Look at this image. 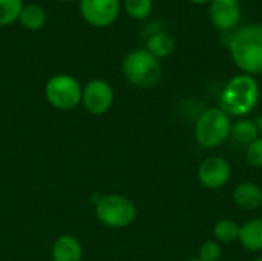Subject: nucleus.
Returning a JSON list of instances; mask_svg holds the SVG:
<instances>
[{
  "label": "nucleus",
  "instance_id": "f257e3e1",
  "mask_svg": "<svg viewBox=\"0 0 262 261\" xmlns=\"http://www.w3.org/2000/svg\"><path fill=\"white\" fill-rule=\"evenodd\" d=\"M229 51L235 66L249 75L262 74V23L238 28L229 40Z\"/></svg>",
  "mask_w": 262,
  "mask_h": 261
},
{
  "label": "nucleus",
  "instance_id": "f03ea898",
  "mask_svg": "<svg viewBox=\"0 0 262 261\" xmlns=\"http://www.w3.org/2000/svg\"><path fill=\"white\" fill-rule=\"evenodd\" d=\"M259 98L261 88L256 77L241 72L226 83L220 97V108L229 117L246 118L256 109Z\"/></svg>",
  "mask_w": 262,
  "mask_h": 261
},
{
  "label": "nucleus",
  "instance_id": "7ed1b4c3",
  "mask_svg": "<svg viewBox=\"0 0 262 261\" xmlns=\"http://www.w3.org/2000/svg\"><path fill=\"white\" fill-rule=\"evenodd\" d=\"M124 78L137 88H152L161 78V63L146 48L130 51L121 62Z\"/></svg>",
  "mask_w": 262,
  "mask_h": 261
},
{
  "label": "nucleus",
  "instance_id": "20e7f679",
  "mask_svg": "<svg viewBox=\"0 0 262 261\" xmlns=\"http://www.w3.org/2000/svg\"><path fill=\"white\" fill-rule=\"evenodd\" d=\"M95 202V217L98 222L112 229L130 226L137 218L135 203L120 194L100 195Z\"/></svg>",
  "mask_w": 262,
  "mask_h": 261
},
{
  "label": "nucleus",
  "instance_id": "39448f33",
  "mask_svg": "<svg viewBox=\"0 0 262 261\" xmlns=\"http://www.w3.org/2000/svg\"><path fill=\"white\" fill-rule=\"evenodd\" d=\"M232 120L221 108L206 109L195 123V138L201 148L215 149L230 137Z\"/></svg>",
  "mask_w": 262,
  "mask_h": 261
},
{
  "label": "nucleus",
  "instance_id": "423d86ee",
  "mask_svg": "<svg viewBox=\"0 0 262 261\" xmlns=\"http://www.w3.org/2000/svg\"><path fill=\"white\" fill-rule=\"evenodd\" d=\"M83 88L71 74H55L45 85V97L51 106L60 111H71L81 103Z\"/></svg>",
  "mask_w": 262,
  "mask_h": 261
},
{
  "label": "nucleus",
  "instance_id": "0eeeda50",
  "mask_svg": "<svg viewBox=\"0 0 262 261\" xmlns=\"http://www.w3.org/2000/svg\"><path fill=\"white\" fill-rule=\"evenodd\" d=\"M81 18L94 28L114 25L121 12V0H78Z\"/></svg>",
  "mask_w": 262,
  "mask_h": 261
},
{
  "label": "nucleus",
  "instance_id": "6e6552de",
  "mask_svg": "<svg viewBox=\"0 0 262 261\" xmlns=\"http://www.w3.org/2000/svg\"><path fill=\"white\" fill-rule=\"evenodd\" d=\"M196 177L203 188L216 191L229 183L232 177V166L224 157L210 155L200 163Z\"/></svg>",
  "mask_w": 262,
  "mask_h": 261
},
{
  "label": "nucleus",
  "instance_id": "1a4fd4ad",
  "mask_svg": "<svg viewBox=\"0 0 262 261\" xmlns=\"http://www.w3.org/2000/svg\"><path fill=\"white\" fill-rule=\"evenodd\" d=\"M81 103L92 115L106 114L114 105V89L103 78H94L86 83L81 92Z\"/></svg>",
  "mask_w": 262,
  "mask_h": 261
},
{
  "label": "nucleus",
  "instance_id": "9d476101",
  "mask_svg": "<svg viewBox=\"0 0 262 261\" xmlns=\"http://www.w3.org/2000/svg\"><path fill=\"white\" fill-rule=\"evenodd\" d=\"M241 2L239 0H212L209 8V17L212 25L223 32H233L238 29L241 20Z\"/></svg>",
  "mask_w": 262,
  "mask_h": 261
},
{
  "label": "nucleus",
  "instance_id": "9b49d317",
  "mask_svg": "<svg viewBox=\"0 0 262 261\" xmlns=\"http://www.w3.org/2000/svg\"><path fill=\"white\" fill-rule=\"evenodd\" d=\"M52 261H81L83 248L74 235H60L52 245Z\"/></svg>",
  "mask_w": 262,
  "mask_h": 261
},
{
  "label": "nucleus",
  "instance_id": "f8f14e48",
  "mask_svg": "<svg viewBox=\"0 0 262 261\" xmlns=\"http://www.w3.org/2000/svg\"><path fill=\"white\" fill-rule=\"evenodd\" d=\"M233 202L246 211H255L262 205V189L253 182H243L233 191Z\"/></svg>",
  "mask_w": 262,
  "mask_h": 261
},
{
  "label": "nucleus",
  "instance_id": "ddd939ff",
  "mask_svg": "<svg viewBox=\"0 0 262 261\" xmlns=\"http://www.w3.org/2000/svg\"><path fill=\"white\" fill-rule=\"evenodd\" d=\"M239 243L252 252L262 251V217L252 218L239 228Z\"/></svg>",
  "mask_w": 262,
  "mask_h": 261
},
{
  "label": "nucleus",
  "instance_id": "4468645a",
  "mask_svg": "<svg viewBox=\"0 0 262 261\" xmlns=\"http://www.w3.org/2000/svg\"><path fill=\"white\" fill-rule=\"evenodd\" d=\"M46 20H48V14L41 5L25 3L17 22L28 31H38L46 25Z\"/></svg>",
  "mask_w": 262,
  "mask_h": 261
},
{
  "label": "nucleus",
  "instance_id": "2eb2a0df",
  "mask_svg": "<svg viewBox=\"0 0 262 261\" xmlns=\"http://www.w3.org/2000/svg\"><path fill=\"white\" fill-rule=\"evenodd\" d=\"M175 38L164 31H157L149 35L146 42V49L158 60L169 57L175 51Z\"/></svg>",
  "mask_w": 262,
  "mask_h": 261
},
{
  "label": "nucleus",
  "instance_id": "dca6fc26",
  "mask_svg": "<svg viewBox=\"0 0 262 261\" xmlns=\"http://www.w3.org/2000/svg\"><path fill=\"white\" fill-rule=\"evenodd\" d=\"M230 137L233 142L249 146L252 142H255L259 137V128L255 120L250 118H239L235 123H232L230 128Z\"/></svg>",
  "mask_w": 262,
  "mask_h": 261
},
{
  "label": "nucleus",
  "instance_id": "f3484780",
  "mask_svg": "<svg viewBox=\"0 0 262 261\" xmlns=\"http://www.w3.org/2000/svg\"><path fill=\"white\" fill-rule=\"evenodd\" d=\"M121 9L134 20H146L154 11V0H121Z\"/></svg>",
  "mask_w": 262,
  "mask_h": 261
},
{
  "label": "nucleus",
  "instance_id": "a211bd4d",
  "mask_svg": "<svg viewBox=\"0 0 262 261\" xmlns=\"http://www.w3.org/2000/svg\"><path fill=\"white\" fill-rule=\"evenodd\" d=\"M239 225L235 220L223 218L213 228V235L218 243H232L239 238Z\"/></svg>",
  "mask_w": 262,
  "mask_h": 261
},
{
  "label": "nucleus",
  "instance_id": "6ab92c4d",
  "mask_svg": "<svg viewBox=\"0 0 262 261\" xmlns=\"http://www.w3.org/2000/svg\"><path fill=\"white\" fill-rule=\"evenodd\" d=\"M23 5V0H0V28L15 23Z\"/></svg>",
  "mask_w": 262,
  "mask_h": 261
},
{
  "label": "nucleus",
  "instance_id": "aec40b11",
  "mask_svg": "<svg viewBox=\"0 0 262 261\" xmlns=\"http://www.w3.org/2000/svg\"><path fill=\"white\" fill-rule=\"evenodd\" d=\"M223 255L221 245L215 240L206 242L198 249V258L201 261H220Z\"/></svg>",
  "mask_w": 262,
  "mask_h": 261
},
{
  "label": "nucleus",
  "instance_id": "412c9836",
  "mask_svg": "<svg viewBox=\"0 0 262 261\" xmlns=\"http://www.w3.org/2000/svg\"><path fill=\"white\" fill-rule=\"evenodd\" d=\"M246 160L250 166L262 169V137H258L249 146H246Z\"/></svg>",
  "mask_w": 262,
  "mask_h": 261
},
{
  "label": "nucleus",
  "instance_id": "4be33fe9",
  "mask_svg": "<svg viewBox=\"0 0 262 261\" xmlns=\"http://www.w3.org/2000/svg\"><path fill=\"white\" fill-rule=\"evenodd\" d=\"M189 2H192L195 5H206V3H210L212 0H189Z\"/></svg>",
  "mask_w": 262,
  "mask_h": 261
},
{
  "label": "nucleus",
  "instance_id": "5701e85b",
  "mask_svg": "<svg viewBox=\"0 0 262 261\" xmlns=\"http://www.w3.org/2000/svg\"><path fill=\"white\" fill-rule=\"evenodd\" d=\"M58 2H64V3H69V2H75V0H58Z\"/></svg>",
  "mask_w": 262,
  "mask_h": 261
},
{
  "label": "nucleus",
  "instance_id": "b1692460",
  "mask_svg": "<svg viewBox=\"0 0 262 261\" xmlns=\"http://www.w3.org/2000/svg\"><path fill=\"white\" fill-rule=\"evenodd\" d=\"M186 261H201V260H200V258L196 257V258H190V260H186Z\"/></svg>",
  "mask_w": 262,
  "mask_h": 261
},
{
  "label": "nucleus",
  "instance_id": "393cba45",
  "mask_svg": "<svg viewBox=\"0 0 262 261\" xmlns=\"http://www.w3.org/2000/svg\"><path fill=\"white\" fill-rule=\"evenodd\" d=\"M253 261H262V257H259V258H256V260H253Z\"/></svg>",
  "mask_w": 262,
  "mask_h": 261
},
{
  "label": "nucleus",
  "instance_id": "a878e982",
  "mask_svg": "<svg viewBox=\"0 0 262 261\" xmlns=\"http://www.w3.org/2000/svg\"><path fill=\"white\" fill-rule=\"evenodd\" d=\"M261 209H262V205H261Z\"/></svg>",
  "mask_w": 262,
  "mask_h": 261
}]
</instances>
